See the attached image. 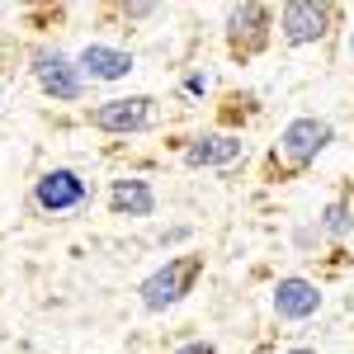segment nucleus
Returning <instances> with one entry per match:
<instances>
[{"mask_svg": "<svg viewBox=\"0 0 354 354\" xmlns=\"http://www.w3.org/2000/svg\"><path fill=\"white\" fill-rule=\"evenodd\" d=\"M322 232H326V236H350V232H354V213H350V203H330L326 218H322Z\"/></svg>", "mask_w": 354, "mask_h": 354, "instance_id": "f8f14e48", "label": "nucleus"}, {"mask_svg": "<svg viewBox=\"0 0 354 354\" xmlns=\"http://www.w3.org/2000/svg\"><path fill=\"white\" fill-rule=\"evenodd\" d=\"M85 198H90L85 180L76 175V170H66V165L38 175V185H33V203H38L43 213H71V208H81Z\"/></svg>", "mask_w": 354, "mask_h": 354, "instance_id": "7ed1b4c3", "label": "nucleus"}, {"mask_svg": "<svg viewBox=\"0 0 354 354\" xmlns=\"http://www.w3.org/2000/svg\"><path fill=\"white\" fill-rule=\"evenodd\" d=\"M81 76L90 81H123L133 71V53H118V48H104V43H90L81 57H76Z\"/></svg>", "mask_w": 354, "mask_h": 354, "instance_id": "6e6552de", "label": "nucleus"}, {"mask_svg": "<svg viewBox=\"0 0 354 354\" xmlns=\"http://www.w3.org/2000/svg\"><path fill=\"white\" fill-rule=\"evenodd\" d=\"M109 208L118 218H151L156 213V194L147 180H113L109 185Z\"/></svg>", "mask_w": 354, "mask_h": 354, "instance_id": "9d476101", "label": "nucleus"}, {"mask_svg": "<svg viewBox=\"0 0 354 354\" xmlns=\"http://www.w3.org/2000/svg\"><path fill=\"white\" fill-rule=\"evenodd\" d=\"M175 354H218V350H213L208 340H189V345H180Z\"/></svg>", "mask_w": 354, "mask_h": 354, "instance_id": "ddd939ff", "label": "nucleus"}, {"mask_svg": "<svg viewBox=\"0 0 354 354\" xmlns=\"http://www.w3.org/2000/svg\"><path fill=\"white\" fill-rule=\"evenodd\" d=\"M33 81L43 85L53 100H66V104H76L81 100V90H85V76H81V66L71 62V57H62V53H38L33 57Z\"/></svg>", "mask_w": 354, "mask_h": 354, "instance_id": "39448f33", "label": "nucleus"}, {"mask_svg": "<svg viewBox=\"0 0 354 354\" xmlns=\"http://www.w3.org/2000/svg\"><path fill=\"white\" fill-rule=\"evenodd\" d=\"M274 312L283 317V322H307V317H317L322 312V288L312 283V279H279L274 283Z\"/></svg>", "mask_w": 354, "mask_h": 354, "instance_id": "0eeeda50", "label": "nucleus"}, {"mask_svg": "<svg viewBox=\"0 0 354 354\" xmlns=\"http://www.w3.org/2000/svg\"><path fill=\"white\" fill-rule=\"evenodd\" d=\"M326 147H330V123L326 118H293V123L279 133V151H283V161H293V165L317 161Z\"/></svg>", "mask_w": 354, "mask_h": 354, "instance_id": "20e7f679", "label": "nucleus"}, {"mask_svg": "<svg viewBox=\"0 0 354 354\" xmlns=\"http://www.w3.org/2000/svg\"><path fill=\"white\" fill-rule=\"evenodd\" d=\"M265 24H270V10L265 5H232L227 10V33H232V43H260L265 38Z\"/></svg>", "mask_w": 354, "mask_h": 354, "instance_id": "9b49d317", "label": "nucleus"}, {"mask_svg": "<svg viewBox=\"0 0 354 354\" xmlns=\"http://www.w3.org/2000/svg\"><path fill=\"white\" fill-rule=\"evenodd\" d=\"M156 118V100L151 95H128V100H104L90 109V123L104 133H142Z\"/></svg>", "mask_w": 354, "mask_h": 354, "instance_id": "f03ea898", "label": "nucleus"}, {"mask_svg": "<svg viewBox=\"0 0 354 354\" xmlns=\"http://www.w3.org/2000/svg\"><path fill=\"white\" fill-rule=\"evenodd\" d=\"M283 354H317V350H283Z\"/></svg>", "mask_w": 354, "mask_h": 354, "instance_id": "4468645a", "label": "nucleus"}, {"mask_svg": "<svg viewBox=\"0 0 354 354\" xmlns=\"http://www.w3.org/2000/svg\"><path fill=\"white\" fill-rule=\"evenodd\" d=\"M198 274H203V255H175V260H165L161 270L142 283V307H147V312H165V307H175V302L194 288Z\"/></svg>", "mask_w": 354, "mask_h": 354, "instance_id": "f257e3e1", "label": "nucleus"}, {"mask_svg": "<svg viewBox=\"0 0 354 354\" xmlns=\"http://www.w3.org/2000/svg\"><path fill=\"white\" fill-rule=\"evenodd\" d=\"M350 57H354V33H350Z\"/></svg>", "mask_w": 354, "mask_h": 354, "instance_id": "2eb2a0df", "label": "nucleus"}, {"mask_svg": "<svg viewBox=\"0 0 354 354\" xmlns=\"http://www.w3.org/2000/svg\"><path fill=\"white\" fill-rule=\"evenodd\" d=\"M283 38L302 48V43H322L330 28V5H317V0H288L283 5Z\"/></svg>", "mask_w": 354, "mask_h": 354, "instance_id": "423d86ee", "label": "nucleus"}, {"mask_svg": "<svg viewBox=\"0 0 354 354\" xmlns=\"http://www.w3.org/2000/svg\"><path fill=\"white\" fill-rule=\"evenodd\" d=\"M241 151H245L241 137H232V133H203V137H194L189 147H185V161H189V165H232Z\"/></svg>", "mask_w": 354, "mask_h": 354, "instance_id": "1a4fd4ad", "label": "nucleus"}]
</instances>
